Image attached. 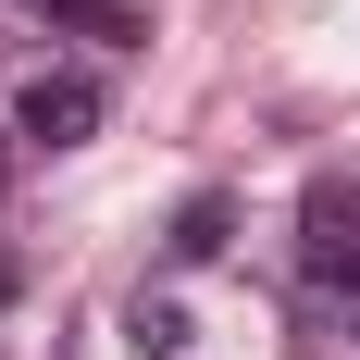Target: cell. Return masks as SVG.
<instances>
[{
  "mask_svg": "<svg viewBox=\"0 0 360 360\" xmlns=\"http://www.w3.org/2000/svg\"><path fill=\"white\" fill-rule=\"evenodd\" d=\"M298 274H311V298L360 311V174H311L298 186Z\"/></svg>",
  "mask_w": 360,
  "mask_h": 360,
  "instance_id": "obj_1",
  "label": "cell"
},
{
  "mask_svg": "<svg viewBox=\"0 0 360 360\" xmlns=\"http://www.w3.org/2000/svg\"><path fill=\"white\" fill-rule=\"evenodd\" d=\"M100 112H112L100 75H25V87H13V149H87Z\"/></svg>",
  "mask_w": 360,
  "mask_h": 360,
  "instance_id": "obj_2",
  "label": "cell"
},
{
  "mask_svg": "<svg viewBox=\"0 0 360 360\" xmlns=\"http://www.w3.org/2000/svg\"><path fill=\"white\" fill-rule=\"evenodd\" d=\"M25 13H50V25H75V37H112V50L137 37V13H124V0H25Z\"/></svg>",
  "mask_w": 360,
  "mask_h": 360,
  "instance_id": "obj_3",
  "label": "cell"
},
{
  "mask_svg": "<svg viewBox=\"0 0 360 360\" xmlns=\"http://www.w3.org/2000/svg\"><path fill=\"white\" fill-rule=\"evenodd\" d=\"M224 224H236V212H224L212 186H199V199L174 212V261H212V249H224Z\"/></svg>",
  "mask_w": 360,
  "mask_h": 360,
  "instance_id": "obj_4",
  "label": "cell"
},
{
  "mask_svg": "<svg viewBox=\"0 0 360 360\" xmlns=\"http://www.w3.org/2000/svg\"><path fill=\"white\" fill-rule=\"evenodd\" d=\"M13 162H25V149H13V137H0V186H13Z\"/></svg>",
  "mask_w": 360,
  "mask_h": 360,
  "instance_id": "obj_5",
  "label": "cell"
},
{
  "mask_svg": "<svg viewBox=\"0 0 360 360\" xmlns=\"http://www.w3.org/2000/svg\"><path fill=\"white\" fill-rule=\"evenodd\" d=\"M0 298H13V274H0Z\"/></svg>",
  "mask_w": 360,
  "mask_h": 360,
  "instance_id": "obj_6",
  "label": "cell"
}]
</instances>
